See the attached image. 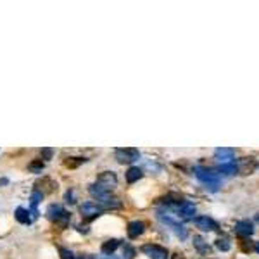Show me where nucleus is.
<instances>
[{"label":"nucleus","instance_id":"20","mask_svg":"<svg viewBox=\"0 0 259 259\" xmlns=\"http://www.w3.org/2000/svg\"><path fill=\"white\" fill-rule=\"evenodd\" d=\"M85 157H67V159L64 161V166L66 168H78L80 164L85 163Z\"/></svg>","mask_w":259,"mask_h":259},{"label":"nucleus","instance_id":"14","mask_svg":"<svg viewBox=\"0 0 259 259\" xmlns=\"http://www.w3.org/2000/svg\"><path fill=\"white\" fill-rule=\"evenodd\" d=\"M119 246H121V244H119L118 239H111V240H106V242L102 244L100 251H102L104 256H112V254H114V251L118 249Z\"/></svg>","mask_w":259,"mask_h":259},{"label":"nucleus","instance_id":"5","mask_svg":"<svg viewBox=\"0 0 259 259\" xmlns=\"http://www.w3.org/2000/svg\"><path fill=\"white\" fill-rule=\"evenodd\" d=\"M95 185H99L102 190H106V192L111 194L112 190L116 189V185H118V176H116L114 171H104L97 176Z\"/></svg>","mask_w":259,"mask_h":259},{"label":"nucleus","instance_id":"2","mask_svg":"<svg viewBox=\"0 0 259 259\" xmlns=\"http://www.w3.org/2000/svg\"><path fill=\"white\" fill-rule=\"evenodd\" d=\"M194 175H195V178H197L202 185L208 187L211 192H216V190L220 189V176H218V173L209 170V168L195 166L194 168Z\"/></svg>","mask_w":259,"mask_h":259},{"label":"nucleus","instance_id":"6","mask_svg":"<svg viewBox=\"0 0 259 259\" xmlns=\"http://www.w3.org/2000/svg\"><path fill=\"white\" fill-rule=\"evenodd\" d=\"M140 251L151 259H168L170 258L168 249L163 246H159V244H144V246L140 247Z\"/></svg>","mask_w":259,"mask_h":259},{"label":"nucleus","instance_id":"23","mask_svg":"<svg viewBox=\"0 0 259 259\" xmlns=\"http://www.w3.org/2000/svg\"><path fill=\"white\" fill-rule=\"evenodd\" d=\"M59 254H61V259H78L69 249H66V247H61V249H59Z\"/></svg>","mask_w":259,"mask_h":259},{"label":"nucleus","instance_id":"8","mask_svg":"<svg viewBox=\"0 0 259 259\" xmlns=\"http://www.w3.org/2000/svg\"><path fill=\"white\" fill-rule=\"evenodd\" d=\"M80 213H81V216L86 218V220H93V218H99L100 215H102L104 209L100 208L97 202L88 201V202H83V204L80 206Z\"/></svg>","mask_w":259,"mask_h":259},{"label":"nucleus","instance_id":"30","mask_svg":"<svg viewBox=\"0 0 259 259\" xmlns=\"http://www.w3.org/2000/svg\"><path fill=\"white\" fill-rule=\"evenodd\" d=\"M256 221H258V223H259V215H256Z\"/></svg>","mask_w":259,"mask_h":259},{"label":"nucleus","instance_id":"13","mask_svg":"<svg viewBox=\"0 0 259 259\" xmlns=\"http://www.w3.org/2000/svg\"><path fill=\"white\" fill-rule=\"evenodd\" d=\"M176 209H178L180 216H182L183 220H194V216H195V206L192 204V202L183 201Z\"/></svg>","mask_w":259,"mask_h":259},{"label":"nucleus","instance_id":"27","mask_svg":"<svg viewBox=\"0 0 259 259\" xmlns=\"http://www.w3.org/2000/svg\"><path fill=\"white\" fill-rule=\"evenodd\" d=\"M43 156H45V157H47V159H48V157L52 156V151H50V149H45V151H43Z\"/></svg>","mask_w":259,"mask_h":259},{"label":"nucleus","instance_id":"17","mask_svg":"<svg viewBox=\"0 0 259 259\" xmlns=\"http://www.w3.org/2000/svg\"><path fill=\"white\" fill-rule=\"evenodd\" d=\"M38 187H42V189L38 190V192L42 194V195L43 194H52L54 190H57V185H55V183L52 182L50 178H43L42 182L38 183Z\"/></svg>","mask_w":259,"mask_h":259},{"label":"nucleus","instance_id":"11","mask_svg":"<svg viewBox=\"0 0 259 259\" xmlns=\"http://www.w3.org/2000/svg\"><path fill=\"white\" fill-rule=\"evenodd\" d=\"M145 232V223L144 221H131L128 223V228H126V234H128V239L135 240L138 237H142Z\"/></svg>","mask_w":259,"mask_h":259},{"label":"nucleus","instance_id":"21","mask_svg":"<svg viewBox=\"0 0 259 259\" xmlns=\"http://www.w3.org/2000/svg\"><path fill=\"white\" fill-rule=\"evenodd\" d=\"M215 246H216L220 251H223V253H227V251H230V249H232V244H230V240H228L227 237L218 239L216 242H215Z\"/></svg>","mask_w":259,"mask_h":259},{"label":"nucleus","instance_id":"9","mask_svg":"<svg viewBox=\"0 0 259 259\" xmlns=\"http://www.w3.org/2000/svg\"><path fill=\"white\" fill-rule=\"evenodd\" d=\"M194 225L201 232H218V230H220V225H218V221H215L213 218H209V216H197V218H194Z\"/></svg>","mask_w":259,"mask_h":259},{"label":"nucleus","instance_id":"3","mask_svg":"<svg viewBox=\"0 0 259 259\" xmlns=\"http://www.w3.org/2000/svg\"><path fill=\"white\" fill-rule=\"evenodd\" d=\"M114 157L119 164H133L140 159V151L135 147H121L114 151Z\"/></svg>","mask_w":259,"mask_h":259},{"label":"nucleus","instance_id":"15","mask_svg":"<svg viewBox=\"0 0 259 259\" xmlns=\"http://www.w3.org/2000/svg\"><path fill=\"white\" fill-rule=\"evenodd\" d=\"M144 176V171H142V168L138 166H131L128 171H126V182L130 183V185H133V183H137L138 180Z\"/></svg>","mask_w":259,"mask_h":259},{"label":"nucleus","instance_id":"12","mask_svg":"<svg viewBox=\"0 0 259 259\" xmlns=\"http://www.w3.org/2000/svg\"><path fill=\"white\" fill-rule=\"evenodd\" d=\"M235 232L240 235V237H251L254 234V225L253 221L249 220H240L235 223Z\"/></svg>","mask_w":259,"mask_h":259},{"label":"nucleus","instance_id":"22","mask_svg":"<svg viewBox=\"0 0 259 259\" xmlns=\"http://www.w3.org/2000/svg\"><path fill=\"white\" fill-rule=\"evenodd\" d=\"M135 254H137L135 247H131L130 244H125V246H123V259H133Z\"/></svg>","mask_w":259,"mask_h":259},{"label":"nucleus","instance_id":"4","mask_svg":"<svg viewBox=\"0 0 259 259\" xmlns=\"http://www.w3.org/2000/svg\"><path fill=\"white\" fill-rule=\"evenodd\" d=\"M45 215H47V218L50 221H54V223H61L62 227H66L67 221L71 220L69 213H67L66 209H62L59 204H50L47 208V213H45Z\"/></svg>","mask_w":259,"mask_h":259},{"label":"nucleus","instance_id":"18","mask_svg":"<svg viewBox=\"0 0 259 259\" xmlns=\"http://www.w3.org/2000/svg\"><path fill=\"white\" fill-rule=\"evenodd\" d=\"M192 242H194V247H195V249H197L201 254H208L209 251H211V247L208 246V242H206V240L202 239V237H194Z\"/></svg>","mask_w":259,"mask_h":259},{"label":"nucleus","instance_id":"25","mask_svg":"<svg viewBox=\"0 0 259 259\" xmlns=\"http://www.w3.org/2000/svg\"><path fill=\"white\" fill-rule=\"evenodd\" d=\"M240 247H242V251H244V253H251V251L254 249V247L251 246V244H249V246H247V240H246V239H244V240H240Z\"/></svg>","mask_w":259,"mask_h":259},{"label":"nucleus","instance_id":"10","mask_svg":"<svg viewBox=\"0 0 259 259\" xmlns=\"http://www.w3.org/2000/svg\"><path fill=\"white\" fill-rule=\"evenodd\" d=\"M234 157H235V151L234 149H230V147H220V149H216L215 151V159L220 164L234 163V161H232Z\"/></svg>","mask_w":259,"mask_h":259},{"label":"nucleus","instance_id":"29","mask_svg":"<svg viewBox=\"0 0 259 259\" xmlns=\"http://www.w3.org/2000/svg\"><path fill=\"white\" fill-rule=\"evenodd\" d=\"M5 183H7V180H5V178L0 180V185H5Z\"/></svg>","mask_w":259,"mask_h":259},{"label":"nucleus","instance_id":"19","mask_svg":"<svg viewBox=\"0 0 259 259\" xmlns=\"http://www.w3.org/2000/svg\"><path fill=\"white\" fill-rule=\"evenodd\" d=\"M218 171L223 173V175H235V173H237V166H235V163L220 164V166H218Z\"/></svg>","mask_w":259,"mask_h":259},{"label":"nucleus","instance_id":"1","mask_svg":"<svg viewBox=\"0 0 259 259\" xmlns=\"http://www.w3.org/2000/svg\"><path fill=\"white\" fill-rule=\"evenodd\" d=\"M156 216H157V220H159L161 223L164 225V227H168L170 230L175 232V235H176L178 239H182V240L187 239V235H189V234H187L185 225H183L182 221L178 220V218L173 215V213L166 211V209H159Z\"/></svg>","mask_w":259,"mask_h":259},{"label":"nucleus","instance_id":"16","mask_svg":"<svg viewBox=\"0 0 259 259\" xmlns=\"http://www.w3.org/2000/svg\"><path fill=\"white\" fill-rule=\"evenodd\" d=\"M14 218H16L21 225H29L33 221L31 216H29V211L24 208H17L16 211H14Z\"/></svg>","mask_w":259,"mask_h":259},{"label":"nucleus","instance_id":"26","mask_svg":"<svg viewBox=\"0 0 259 259\" xmlns=\"http://www.w3.org/2000/svg\"><path fill=\"white\" fill-rule=\"evenodd\" d=\"M64 199H66V202L73 204V202H74V192H73V190H67L66 195H64Z\"/></svg>","mask_w":259,"mask_h":259},{"label":"nucleus","instance_id":"28","mask_svg":"<svg viewBox=\"0 0 259 259\" xmlns=\"http://www.w3.org/2000/svg\"><path fill=\"white\" fill-rule=\"evenodd\" d=\"M254 251H256V253L259 254V242H256V244H254Z\"/></svg>","mask_w":259,"mask_h":259},{"label":"nucleus","instance_id":"24","mask_svg":"<svg viewBox=\"0 0 259 259\" xmlns=\"http://www.w3.org/2000/svg\"><path fill=\"white\" fill-rule=\"evenodd\" d=\"M29 170H31L33 173H40L43 170V163H42V159L40 161H35V163H31L29 164Z\"/></svg>","mask_w":259,"mask_h":259},{"label":"nucleus","instance_id":"7","mask_svg":"<svg viewBox=\"0 0 259 259\" xmlns=\"http://www.w3.org/2000/svg\"><path fill=\"white\" fill-rule=\"evenodd\" d=\"M235 166H237L239 175L249 176V175H254V173L259 170V161L256 157H242Z\"/></svg>","mask_w":259,"mask_h":259}]
</instances>
